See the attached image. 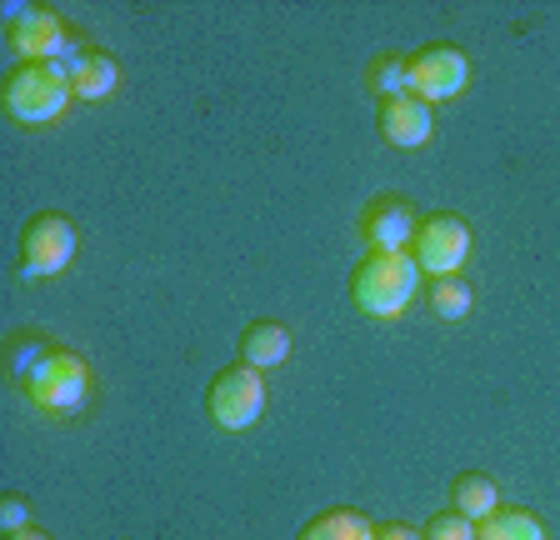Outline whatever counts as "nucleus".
<instances>
[{
  "label": "nucleus",
  "instance_id": "5",
  "mask_svg": "<svg viewBox=\"0 0 560 540\" xmlns=\"http://www.w3.org/2000/svg\"><path fill=\"white\" fill-rule=\"evenodd\" d=\"M75 260V221L66 211H40L21 231V270L31 281H46Z\"/></svg>",
  "mask_w": 560,
  "mask_h": 540
},
{
  "label": "nucleus",
  "instance_id": "13",
  "mask_svg": "<svg viewBox=\"0 0 560 540\" xmlns=\"http://www.w3.org/2000/svg\"><path fill=\"white\" fill-rule=\"evenodd\" d=\"M451 510H460V516H470L480 526V520H490L495 510H501V491H495L490 476L466 470V476H455L451 481Z\"/></svg>",
  "mask_w": 560,
  "mask_h": 540
},
{
  "label": "nucleus",
  "instance_id": "20",
  "mask_svg": "<svg viewBox=\"0 0 560 540\" xmlns=\"http://www.w3.org/2000/svg\"><path fill=\"white\" fill-rule=\"evenodd\" d=\"M31 526V505H25V495H5V501H0V530H5V536H11V530H25Z\"/></svg>",
  "mask_w": 560,
  "mask_h": 540
},
{
  "label": "nucleus",
  "instance_id": "11",
  "mask_svg": "<svg viewBox=\"0 0 560 540\" xmlns=\"http://www.w3.org/2000/svg\"><path fill=\"white\" fill-rule=\"evenodd\" d=\"M435 130V110L420 101V95L400 91L390 101H381V136L385 145H396V151H420V145L431 141Z\"/></svg>",
  "mask_w": 560,
  "mask_h": 540
},
{
  "label": "nucleus",
  "instance_id": "18",
  "mask_svg": "<svg viewBox=\"0 0 560 540\" xmlns=\"http://www.w3.org/2000/svg\"><path fill=\"white\" fill-rule=\"evenodd\" d=\"M365 91L375 95V101H390V95L406 91V56H381L365 71Z\"/></svg>",
  "mask_w": 560,
  "mask_h": 540
},
{
  "label": "nucleus",
  "instance_id": "7",
  "mask_svg": "<svg viewBox=\"0 0 560 540\" xmlns=\"http://www.w3.org/2000/svg\"><path fill=\"white\" fill-rule=\"evenodd\" d=\"M470 256V225L460 221L455 211H435V215H420L416 225V240H410V260H416L425 275H455L466 266Z\"/></svg>",
  "mask_w": 560,
  "mask_h": 540
},
{
  "label": "nucleus",
  "instance_id": "21",
  "mask_svg": "<svg viewBox=\"0 0 560 540\" xmlns=\"http://www.w3.org/2000/svg\"><path fill=\"white\" fill-rule=\"evenodd\" d=\"M375 540H425V530H410L400 520H390V526H375Z\"/></svg>",
  "mask_w": 560,
  "mask_h": 540
},
{
  "label": "nucleus",
  "instance_id": "4",
  "mask_svg": "<svg viewBox=\"0 0 560 540\" xmlns=\"http://www.w3.org/2000/svg\"><path fill=\"white\" fill-rule=\"evenodd\" d=\"M206 411L221 431H250L260 421V411H266V380H260V371H250L241 361L225 365L206 390Z\"/></svg>",
  "mask_w": 560,
  "mask_h": 540
},
{
  "label": "nucleus",
  "instance_id": "3",
  "mask_svg": "<svg viewBox=\"0 0 560 540\" xmlns=\"http://www.w3.org/2000/svg\"><path fill=\"white\" fill-rule=\"evenodd\" d=\"M75 101L70 81L50 66V60H21L11 75H5V110L25 126H46V120L66 116V106Z\"/></svg>",
  "mask_w": 560,
  "mask_h": 540
},
{
  "label": "nucleus",
  "instance_id": "8",
  "mask_svg": "<svg viewBox=\"0 0 560 540\" xmlns=\"http://www.w3.org/2000/svg\"><path fill=\"white\" fill-rule=\"evenodd\" d=\"M50 66L70 81V95H75V101H105V95L116 91V81H120L116 56L101 50V46H85V40H70L66 56H56Z\"/></svg>",
  "mask_w": 560,
  "mask_h": 540
},
{
  "label": "nucleus",
  "instance_id": "14",
  "mask_svg": "<svg viewBox=\"0 0 560 540\" xmlns=\"http://www.w3.org/2000/svg\"><path fill=\"white\" fill-rule=\"evenodd\" d=\"M476 540H550V536L530 510H521V505H501L495 516L476 526Z\"/></svg>",
  "mask_w": 560,
  "mask_h": 540
},
{
  "label": "nucleus",
  "instance_id": "12",
  "mask_svg": "<svg viewBox=\"0 0 560 540\" xmlns=\"http://www.w3.org/2000/svg\"><path fill=\"white\" fill-rule=\"evenodd\" d=\"M241 365H250V371H270V365H280L285 355H291V330L276 326V320H256V326L241 330Z\"/></svg>",
  "mask_w": 560,
  "mask_h": 540
},
{
  "label": "nucleus",
  "instance_id": "9",
  "mask_svg": "<svg viewBox=\"0 0 560 540\" xmlns=\"http://www.w3.org/2000/svg\"><path fill=\"white\" fill-rule=\"evenodd\" d=\"M5 15H11V46H15V56H25V60H56V56H66L70 31H66V21H60L56 11H40V5H5Z\"/></svg>",
  "mask_w": 560,
  "mask_h": 540
},
{
  "label": "nucleus",
  "instance_id": "16",
  "mask_svg": "<svg viewBox=\"0 0 560 540\" xmlns=\"http://www.w3.org/2000/svg\"><path fill=\"white\" fill-rule=\"evenodd\" d=\"M470 306H476V295H470V285L460 281V275H441V281H431V310L441 320L470 316Z\"/></svg>",
  "mask_w": 560,
  "mask_h": 540
},
{
  "label": "nucleus",
  "instance_id": "22",
  "mask_svg": "<svg viewBox=\"0 0 560 540\" xmlns=\"http://www.w3.org/2000/svg\"><path fill=\"white\" fill-rule=\"evenodd\" d=\"M5 540H50V536H46V530H40V526H25V530H11V536H5Z\"/></svg>",
  "mask_w": 560,
  "mask_h": 540
},
{
  "label": "nucleus",
  "instance_id": "19",
  "mask_svg": "<svg viewBox=\"0 0 560 540\" xmlns=\"http://www.w3.org/2000/svg\"><path fill=\"white\" fill-rule=\"evenodd\" d=\"M425 540H476V520L460 516V510H441V516L425 526Z\"/></svg>",
  "mask_w": 560,
  "mask_h": 540
},
{
  "label": "nucleus",
  "instance_id": "6",
  "mask_svg": "<svg viewBox=\"0 0 560 540\" xmlns=\"http://www.w3.org/2000/svg\"><path fill=\"white\" fill-rule=\"evenodd\" d=\"M466 81H470V56L460 46L435 40V46H420L416 56H406V91L420 95L425 106L460 95L466 91Z\"/></svg>",
  "mask_w": 560,
  "mask_h": 540
},
{
  "label": "nucleus",
  "instance_id": "2",
  "mask_svg": "<svg viewBox=\"0 0 560 540\" xmlns=\"http://www.w3.org/2000/svg\"><path fill=\"white\" fill-rule=\"evenodd\" d=\"M25 396H31L35 411L46 415H75L91 400V365L75 351H66V345H50L46 361L35 365L31 380H25Z\"/></svg>",
  "mask_w": 560,
  "mask_h": 540
},
{
  "label": "nucleus",
  "instance_id": "15",
  "mask_svg": "<svg viewBox=\"0 0 560 540\" xmlns=\"http://www.w3.org/2000/svg\"><path fill=\"white\" fill-rule=\"evenodd\" d=\"M301 540H375V526L361 516V510H326V516H315L311 526L301 530Z\"/></svg>",
  "mask_w": 560,
  "mask_h": 540
},
{
  "label": "nucleus",
  "instance_id": "17",
  "mask_svg": "<svg viewBox=\"0 0 560 540\" xmlns=\"http://www.w3.org/2000/svg\"><path fill=\"white\" fill-rule=\"evenodd\" d=\"M46 351H50V341H40V336H15V341H5V376H11L15 386H25L35 365L46 361Z\"/></svg>",
  "mask_w": 560,
  "mask_h": 540
},
{
  "label": "nucleus",
  "instance_id": "1",
  "mask_svg": "<svg viewBox=\"0 0 560 540\" xmlns=\"http://www.w3.org/2000/svg\"><path fill=\"white\" fill-rule=\"evenodd\" d=\"M416 285L420 266L410 260V250H371L350 275V301L371 320H396L416 301Z\"/></svg>",
  "mask_w": 560,
  "mask_h": 540
},
{
  "label": "nucleus",
  "instance_id": "10",
  "mask_svg": "<svg viewBox=\"0 0 560 540\" xmlns=\"http://www.w3.org/2000/svg\"><path fill=\"white\" fill-rule=\"evenodd\" d=\"M416 225H420V215L406 196H375L361 211V235L371 250H410Z\"/></svg>",
  "mask_w": 560,
  "mask_h": 540
}]
</instances>
